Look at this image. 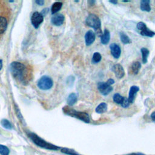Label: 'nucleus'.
Masks as SVG:
<instances>
[{
  "instance_id": "nucleus-27",
  "label": "nucleus",
  "mask_w": 155,
  "mask_h": 155,
  "mask_svg": "<svg viewBox=\"0 0 155 155\" xmlns=\"http://www.w3.org/2000/svg\"><path fill=\"white\" fill-rule=\"evenodd\" d=\"M61 151L63 152V153H64L70 154V155H78V154H76V153L74 151H73V150H68V149H67V148H62V150H61Z\"/></svg>"
},
{
  "instance_id": "nucleus-4",
  "label": "nucleus",
  "mask_w": 155,
  "mask_h": 155,
  "mask_svg": "<svg viewBox=\"0 0 155 155\" xmlns=\"http://www.w3.org/2000/svg\"><path fill=\"white\" fill-rule=\"evenodd\" d=\"M87 26L94 29L96 32L99 35L102 34L101 30V21L99 17L94 14H90L85 19Z\"/></svg>"
},
{
  "instance_id": "nucleus-23",
  "label": "nucleus",
  "mask_w": 155,
  "mask_h": 155,
  "mask_svg": "<svg viewBox=\"0 0 155 155\" xmlns=\"http://www.w3.org/2000/svg\"><path fill=\"white\" fill-rule=\"evenodd\" d=\"M141 68V64L139 61L134 62L131 65V70L134 74H137Z\"/></svg>"
},
{
  "instance_id": "nucleus-33",
  "label": "nucleus",
  "mask_w": 155,
  "mask_h": 155,
  "mask_svg": "<svg viewBox=\"0 0 155 155\" xmlns=\"http://www.w3.org/2000/svg\"><path fill=\"white\" fill-rule=\"evenodd\" d=\"M2 61L0 59V70L2 69Z\"/></svg>"
},
{
  "instance_id": "nucleus-1",
  "label": "nucleus",
  "mask_w": 155,
  "mask_h": 155,
  "mask_svg": "<svg viewBox=\"0 0 155 155\" xmlns=\"http://www.w3.org/2000/svg\"><path fill=\"white\" fill-rule=\"evenodd\" d=\"M10 71L19 82L27 85L30 80V73L28 67L22 63L13 62L10 65Z\"/></svg>"
},
{
  "instance_id": "nucleus-19",
  "label": "nucleus",
  "mask_w": 155,
  "mask_h": 155,
  "mask_svg": "<svg viewBox=\"0 0 155 155\" xmlns=\"http://www.w3.org/2000/svg\"><path fill=\"white\" fill-rule=\"evenodd\" d=\"M140 52H141V54H142V61L143 64H146L148 61V57L149 56V53L150 51L149 50L145 47H142L140 49Z\"/></svg>"
},
{
  "instance_id": "nucleus-8",
  "label": "nucleus",
  "mask_w": 155,
  "mask_h": 155,
  "mask_svg": "<svg viewBox=\"0 0 155 155\" xmlns=\"http://www.w3.org/2000/svg\"><path fill=\"white\" fill-rule=\"evenodd\" d=\"M113 101L117 104H120L124 108H127L130 105V102H128L127 98L121 96L119 93H115L113 96Z\"/></svg>"
},
{
  "instance_id": "nucleus-31",
  "label": "nucleus",
  "mask_w": 155,
  "mask_h": 155,
  "mask_svg": "<svg viewBox=\"0 0 155 155\" xmlns=\"http://www.w3.org/2000/svg\"><path fill=\"white\" fill-rule=\"evenodd\" d=\"M151 116V118L152 120L155 122V111H153V112L151 114V116Z\"/></svg>"
},
{
  "instance_id": "nucleus-2",
  "label": "nucleus",
  "mask_w": 155,
  "mask_h": 155,
  "mask_svg": "<svg viewBox=\"0 0 155 155\" xmlns=\"http://www.w3.org/2000/svg\"><path fill=\"white\" fill-rule=\"evenodd\" d=\"M62 110L65 114L76 117L85 123H89L90 122V116L88 114L85 112L76 111L68 106H65L62 108Z\"/></svg>"
},
{
  "instance_id": "nucleus-34",
  "label": "nucleus",
  "mask_w": 155,
  "mask_h": 155,
  "mask_svg": "<svg viewBox=\"0 0 155 155\" xmlns=\"http://www.w3.org/2000/svg\"><path fill=\"white\" fill-rule=\"evenodd\" d=\"M122 2H130V1H129V0H128V1H125V0H122Z\"/></svg>"
},
{
  "instance_id": "nucleus-9",
  "label": "nucleus",
  "mask_w": 155,
  "mask_h": 155,
  "mask_svg": "<svg viewBox=\"0 0 155 155\" xmlns=\"http://www.w3.org/2000/svg\"><path fill=\"white\" fill-rule=\"evenodd\" d=\"M43 21H44V17L41 14V13L35 12L32 14L31 17V22L33 26L35 28H38L40 24L43 22Z\"/></svg>"
},
{
  "instance_id": "nucleus-13",
  "label": "nucleus",
  "mask_w": 155,
  "mask_h": 155,
  "mask_svg": "<svg viewBox=\"0 0 155 155\" xmlns=\"http://www.w3.org/2000/svg\"><path fill=\"white\" fill-rule=\"evenodd\" d=\"M84 38H85V45L87 46H89L91 45L95 41V38H96L95 33L91 30H90L86 32Z\"/></svg>"
},
{
  "instance_id": "nucleus-32",
  "label": "nucleus",
  "mask_w": 155,
  "mask_h": 155,
  "mask_svg": "<svg viewBox=\"0 0 155 155\" xmlns=\"http://www.w3.org/2000/svg\"><path fill=\"white\" fill-rule=\"evenodd\" d=\"M109 2L110 3H112L113 4H117V1H116V0H110Z\"/></svg>"
},
{
  "instance_id": "nucleus-16",
  "label": "nucleus",
  "mask_w": 155,
  "mask_h": 155,
  "mask_svg": "<svg viewBox=\"0 0 155 155\" xmlns=\"http://www.w3.org/2000/svg\"><path fill=\"white\" fill-rule=\"evenodd\" d=\"M140 8L142 11L150 12L151 10L150 0H142L140 4Z\"/></svg>"
},
{
  "instance_id": "nucleus-12",
  "label": "nucleus",
  "mask_w": 155,
  "mask_h": 155,
  "mask_svg": "<svg viewBox=\"0 0 155 155\" xmlns=\"http://www.w3.org/2000/svg\"><path fill=\"white\" fill-rule=\"evenodd\" d=\"M110 48L113 57L115 59H119L121 54V49L120 46L116 43H112L110 45Z\"/></svg>"
},
{
  "instance_id": "nucleus-30",
  "label": "nucleus",
  "mask_w": 155,
  "mask_h": 155,
  "mask_svg": "<svg viewBox=\"0 0 155 155\" xmlns=\"http://www.w3.org/2000/svg\"><path fill=\"white\" fill-rule=\"evenodd\" d=\"M35 2L40 5H42L44 4V1L43 0H39V1H36Z\"/></svg>"
},
{
  "instance_id": "nucleus-15",
  "label": "nucleus",
  "mask_w": 155,
  "mask_h": 155,
  "mask_svg": "<svg viewBox=\"0 0 155 155\" xmlns=\"http://www.w3.org/2000/svg\"><path fill=\"white\" fill-rule=\"evenodd\" d=\"M110 39V33L109 30L105 28L103 33L101 36V42L104 45H107Z\"/></svg>"
},
{
  "instance_id": "nucleus-18",
  "label": "nucleus",
  "mask_w": 155,
  "mask_h": 155,
  "mask_svg": "<svg viewBox=\"0 0 155 155\" xmlns=\"http://www.w3.org/2000/svg\"><path fill=\"white\" fill-rule=\"evenodd\" d=\"M108 106L105 102H101L96 108L95 111L98 114H102L107 111Z\"/></svg>"
},
{
  "instance_id": "nucleus-26",
  "label": "nucleus",
  "mask_w": 155,
  "mask_h": 155,
  "mask_svg": "<svg viewBox=\"0 0 155 155\" xmlns=\"http://www.w3.org/2000/svg\"><path fill=\"white\" fill-rule=\"evenodd\" d=\"M10 150L5 145L0 144V154L1 155H8Z\"/></svg>"
},
{
  "instance_id": "nucleus-35",
  "label": "nucleus",
  "mask_w": 155,
  "mask_h": 155,
  "mask_svg": "<svg viewBox=\"0 0 155 155\" xmlns=\"http://www.w3.org/2000/svg\"><path fill=\"white\" fill-rule=\"evenodd\" d=\"M130 155H139V154H130Z\"/></svg>"
},
{
  "instance_id": "nucleus-17",
  "label": "nucleus",
  "mask_w": 155,
  "mask_h": 155,
  "mask_svg": "<svg viewBox=\"0 0 155 155\" xmlns=\"http://www.w3.org/2000/svg\"><path fill=\"white\" fill-rule=\"evenodd\" d=\"M78 101V96L76 93H70L67 99V102L69 106H73Z\"/></svg>"
},
{
  "instance_id": "nucleus-20",
  "label": "nucleus",
  "mask_w": 155,
  "mask_h": 155,
  "mask_svg": "<svg viewBox=\"0 0 155 155\" xmlns=\"http://www.w3.org/2000/svg\"><path fill=\"white\" fill-rule=\"evenodd\" d=\"M62 3L61 2H54L51 7V12L53 15L56 14L58 12H59L62 8Z\"/></svg>"
},
{
  "instance_id": "nucleus-3",
  "label": "nucleus",
  "mask_w": 155,
  "mask_h": 155,
  "mask_svg": "<svg viewBox=\"0 0 155 155\" xmlns=\"http://www.w3.org/2000/svg\"><path fill=\"white\" fill-rule=\"evenodd\" d=\"M28 137L30 138V139L33 141L34 143L42 148H45L49 150H57L59 149L58 147L46 142L45 140H44V139H42L35 133H30L28 134Z\"/></svg>"
},
{
  "instance_id": "nucleus-14",
  "label": "nucleus",
  "mask_w": 155,
  "mask_h": 155,
  "mask_svg": "<svg viewBox=\"0 0 155 155\" xmlns=\"http://www.w3.org/2000/svg\"><path fill=\"white\" fill-rule=\"evenodd\" d=\"M139 87L137 86L133 85L130 87V91L128 93V97L127 98L130 104H131L133 102L134 98L136 96V94L139 91Z\"/></svg>"
},
{
  "instance_id": "nucleus-29",
  "label": "nucleus",
  "mask_w": 155,
  "mask_h": 155,
  "mask_svg": "<svg viewBox=\"0 0 155 155\" xmlns=\"http://www.w3.org/2000/svg\"><path fill=\"white\" fill-rule=\"evenodd\" d=\"M87 2H88V5H90V6H93V5H94V4H95L96 1H95L94 0H90V1H87Z\"/></svg>"
},
{
  "instance_id": "nucleus-22",
  "label": "nucleus",
  "mask_w": 155,
  "mask_h": 155,
  "mask_svg": "<svg viewBox=\"0 0 155 155\" xmlns=\"http://www.w3.org/2000/svg\"><path fill=\"white\" fill-rule=\"evenodd\" d=\"M119 37L121 42L124 44H128L131 42L130 38L123 31L119 32Z\"/></svg>"
},
{
  "instance_id": "nucleus-25",
  "label": "nucleus",
  "mask_w": 155,
  "mask_h": 155,
  "mask_svg": "<svg viewBox=\"0 0 155 155\" xmlns=\"http://www.w3.org/2000/svg\"><path fill=\"white\" fill-rule=\"evenodd\" d=\"M1 124L4 128L8 129V130H11L13 127L12 124L9 122V120H8L7 119H5L1 120Z\"/></svg>"
},
{
  "instance_id": "nucleus-24",
  "label": "nucleus",
  "mask_w": 155,
  "mask_h": 155,
  "mask_svg": "<svg viewBox=\"0 0 155 155\" xmlns=\"http://www.w3.org/2000/svg\"><path fill=\"white\" fill-rule=\"evenodd\" d=\"M102 56L99 52H94L92 56L91 62L93 64H97L101 61Z\"/></svg>"
},
{
  "instance_id": "nucleus-28",
  "label": "nucleus",
  "mask_w": 155,
  "mask_h": 155,
  "mask_svg": "<svg viewBox=\"0 0 155 155\" xmlns=\"http://www.w3.org/2000/svg\"><path fill=\"white\" fill-rule=\"evenodd\" d=\"M109 85H111H111H113L114 83V79H108L107 81V82H106Z\"/></svg>"
},
{
  "instance_id": "nucleus-10",
  "label": "nucleus",
  "mask_w": 155,
  "mask_h": 155,
  "mask_svg": "<svg viewBox=\"0 0 155 155\" xmlns=\"http://www.w3.org/2000/svg\"><path fill=\"white\" fill-rule=\"evenodd\" d=\"M112 71L115 74V76L118 79H121L125 76V71L123 67L119 64L114 65L111 68Z\"/></svg>"
},
{
  "instance_id": "nucleus-6",
  "label": "nucleus",
  "mask_w": 155,
  "mask_h": 155,
  "mask_svg": "<svg viewBox=\"0 0 155 155\" xmlns=\"http://www.w3.org/2000/svg\"><path fill=\"white\" fill-rule=\"evenodd\" d=\"M136 28L139 31L142 36L152 38L155 36V32L147 28L146 24L143 22H139L136 25Z\"/></svg>"
},
{
  "instance_id": "nucleus-5",
  "label": "nucleus",
  "mask_w": 155,
  "mask_h": 155,
  "mask_svg": "<svg viewBox=\"0 0 155 155\" xmlns=\"http://www.w3.org/2000/svg\"><path fill=\"white\" fill-rule=\"evenodd\" d=\"M38 87L42 90H47L50 89L53 85L52 79L47 76H42L38 81Z\"/></svg>"
},
{
  "instance_id": "nucleus-7",
  "label": "nucleus",
  "mask_w": 155,
  "mask_h": 155,
  "mask_svg": "<svg viewBox=\"0 0 155 155\" xmlns=\"http://www.w3.org/2000/svg\"><path fill=\"white\" fill-rule=\"evenodd\" d=\"M97 89L99 93L102 94L103 96H107L109 93H110L113 88L111 85H109L106 82H99L97 83Z\"/></svg>"
},
{
  "instance_id": "nucleus-21",
  "label": "nucleus",
  "mask_w": 155,
  "mask_h": 155,
  "mask_svg": "<svg viewBox=\"0 0 155 155\" xmlns=\"http://www.w3.org/2000/svg\"><path fill=\"white\" fill-rule=\"evenodd\" d=\"M7 27V21L3 17L0 16V34H2Z\"/></svg>"
},
{
  "instance_id": "nucleus-11",
  "label": "nucleus",
  "mask_w": 155,
  "mask_h": 155,
  "mask_svg": "<svg viewBox=\"0 0 155 155\" xmlns=\"http://www.w3.org/2000/svg\"><path fill=\"white\" fill-rule=\"evenodd\" d=\"M64 19H65V17L62 14L56 13L51 16V22L54 25L60 26L64 23Z\"/></svg>"
}]
</instances>
